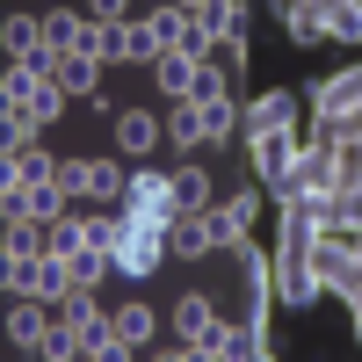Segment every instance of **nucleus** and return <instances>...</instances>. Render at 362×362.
<instances>
[{
    "instance_id": "ddd939ff",
    "label": "nucleus",
    "mask_w": 362,
    "mask_h": 362,
    "mask_svg": "<svg viewBox=\"0 0 362 362\" xmlns=\"http://www.w3.org/2000/svg\"><path fill=\"white\" fill-rule=\"evenodd\" d=\"M8 181H15V189H37V181H58V160L44 153V145H22V153H8Z\"/></svg>"
},
{
    "instance_id": "423d86ee",
    "label": "nucleus",
    "mask_w": 362,
    "mask_h": 362,
    "mask_svg": "<svg viewBox=\"0 0 362 362\" xmlns=\"http://www.w3.org/2000/svg\"><path fill=\"white\" fill-rule=\"evenodd\" d=\"M160 254H167V232H153V225H131V218H124V239L109 247V261L124 268L131 283H138V276H153V268H160Z\"/></svg>"
},
{
    "instance_id": "bb28decb",
    "label": "nucleus",
    "mask_w": 362,
    "mask_h": 362,
    "mask_svg": "<svg viewBox=\"0 0 362 362\" xmlns=\"http://www.w3.org/2000/svg\"><path fill=\"white\" fill-rule=\"evenodd\" d=\"M348 305H355V334H362V290H355V297H348Z\"/></svg>"
},
{
    "instance_id": "7ed1b4c3",
    "label": "nucleus",
    "mask_w": 362,
    "mask_h": 362,
    "mask_svg": "<svg viewBox=\"0 0 362 362\" xmlns=\"http://www.w3.org/2000/svg\"><path fill=\"white\" fill-rule=\"evenodd\" d=\"M0 109H8V116H37V124H51V116L66 109V87H58V80H37L29 66H8V80H0Z\"/></svg>"
},
{
    "instance_id": "9d476101",
    "label": "nucleus",
    "mask_w": 362,
    "mask_h": 362,
    "mask_svg": "<svg viewBox=\"0 0 362 362\" xmlns=\"http://www.w3.org/2000/svg\"><path fill=\"white\" fill-rule=\"evenodd\" d=\"M297 153H305V145H297V124H290V131H254V167H261L268 189L290 174V160H297Z\"/></svg>"
},
{
    "instance_id": "b1692460",
    "label": "nucleus",
    "mask_w": 362,
    "mask_h": 362,
    "mask_svg": "<svg viewBox=\"0 0 362 362\" xmlns=\"http://www.w3.org/2000/svg\"><path fill=\"white\" fill-rule=\"evenodd\" d=\"M189 102H196V109H210V102H225V73L210 66V58L196 66V80H189Z\"/></svg>"
},
{
    "instance_id": "a211bd4d",
    "label": "nucleus",
    "mask_w": 362,
    "mask_h": 362,
    "mask_svg": "<svg viewBox=\"0 0 362 362\" xmlns=\"http://www.w3.org/2000/svg\"><path fill=\"white\" fill-rule=\"evenodd\" d=\"M109 319H116V341H124V348H145V341H153V312H145L138 297H131V305H116Z\"/></svg>"
},
{
    "instance_id": "f3484780",
    "label": "nucleus",
    "mask_w": 362,
    "mask_h": 362,
    "mask_svg": "<svg viewBox=\"0 0 362 362\" xmlns=\"http://www.w3.org/2000/svg\"><path fill=\"white\" fill-rule=\"evenodd\" d=\"M283 29H290L297 44H312V37H326V8H319V0H290V8H283Z\"/></svg>"
},
{
    "instance_id": "6e6552de",
    "label": "nucleus",
    "mask_w": 362,
    "mask_h": 362,
    "mask_svg": "<svg viewBox=\"0 0 362 362\" xmlns=\"http://www.w3.org/2000/svg\"><path fill=\"white\" fill-rule=\"evenodd\" d=\"M174 334H181V355H210V341H218V312H210V297H181L174 305Z\"/></svg>"
},
{
    "instance_id": "0eeeda50",
    "label": "nucleus",
    "mask_w": 362,
    "mask_h": 362,
    "mask_svg": "<svg viewBox=\"0 0 362 362\" xmlns=\"http://www.w3.org/2000/svg\"><path fill=\"white\" fill-rule=\"evenodd\" d=\"M196 29L210 37V51H247V8H232V0H203Z\"/></svg>"
},
{
    "instance_id": "f257e3e1",
    "label": "nucleus",
    "mask_w": 362,
    "mask_h": 362,
    "mask_svg": "<svg viewBox=\"0 0 362 362\" xmlns=\"http://www.w3.org/2000/svg\"><path fill=\"white\" fill-rule=\"evenodd\" d=\"M131 225H153V232H174V218H181V203H174V174H153V167H138L131 174V196L116 203Z\"/></svg>"
},
{
    "instance_id": "393cba45",
    "label": "nucleus",
    "mask_w": 362,
    "mask_h": 362,
    "mask_svg": "<svg viewBox=\"0 0 362 362\" xmlns=\"http://www.w3.org/2000/svg\"><path fill=\"white\" fill-rule=\"evenodd\" d=\"M167 138L181 145V153H196V145H203V138H196V102H174V116H167Z\"/></svg>"
},
{
    "instance_id": "1a4fd4ad",
    "label": "nucleus",
    "mask_w": 362,
    "mask_h": 362,
    "mask_svg": "<svg viewBox=\"0 0 362 362\" xmlns=\"http://www.w3.org/2000/svg\"><path fill=\"white\" fill-rule=\"evenodd\" d=\"M44 334H51L44 297H15V305H8V348L15 355H44Z\"/></svg>"
},
{
    "instance_id": "dca6fc26",
    "label": "nucleus",
    "mask_w": 362,
    "mask_h": 362,
    "mask_svg": "<svg viewBox=\"0 0 362 362\" xmlns=\"http://www.w3.org/2000/svg\"><path fill=\"white\" fill-rule=\"evenodd\" d=\"M153 138H160V124L145 109H116V145L124 153H153Z\"/></svg>"
},
{
    "instance_id": "a878e982",
    "label": "nucleus",
    "mask_w": 362,
    "mask_h": 362,
    "mask_svg": "<svg viewBox=\"0 0 362 362\" xmlns=\"http://www.w3.org/2000/svg\"><path fill=\"white\" fill-rule=\"evenodd\" d=\"M225 210H232V225H239V232H254V210H261V203H254V196H239V203H225Z\"/></svg>"
},
{
    "instance_id": "f8f14e48",
    "label": "nucleus",
    "mask_w": 362,
    "mask_h": 362,
    "mask_svg": "<svg viewBox=\"0 0 362 362\" xmlns=\"http://www.w3.org/2000/svg\"><path fill=\"white\" fill-rule=\"evenodd\" d=\"M290 116H297V95L276 87V95H261V102L247 109V138H254V131H290Z\"/></svg>"
},
{
    "instance_id": "aec40b11",
    "label": "nucleus",
    "mask_w": 362,
    "mask_h": 362,
    "mask_svg": "<svg viewBox=\"0 0 362 362\" xmlns=\"http://www.w3.org/2000/svg\"><path fill=\"white\" fill-rule=\"evenodd\" d=\"M326 37L362 44V0H326Z\"/></svg>"
},
{
    "instance_id": "4be33fe9",
    "label": "nucleus",
    "mask_w": 362,
    "mask_h": 362,
    "mask_svg": "<svg viewBox=\"0 0 362 362\" xmlns=\"http://www.w3.org/2000/svg\"><path fill=\"white\" fill-rule=\"evenodd\" d=\"M95 58H102V66L131 58V22H95Z\"/></svg>"
},
{
    "instance_id": "39448f33",
    "label": "nucleus",
    "mask_w": 362,
    "mask_h": 362,
    "mask_svg": "<svg viewBox=\"0 0 362 362\" xmlns=\"http://www.w3.org/2000/svg\"><path fill=\"white\" fill-rule=\"evenodd\" d=\"M297 196H334V145H305L290 160V174L276 181V203H297Z\"/></svg>"
},
{
    "instance_id": "9b49d317",
    "label": "nucleus",
    "mask_w": 362,
    "mask_h": 362,
    "mask_svg": "<svg viewBox=\"0 0 362 362\" xmlns=\"http://www.w3.org/2000/svg\"><path fill=\"white\" fill-rule=\"evenodd\" d=\"M312 109H319V124H326V116H348V109H362V66H355V73H334V80H326L319 95H312Z\"/></svg>"
},
{
    "instance_id": "5701e85b",
    "label": "nucleus",
    "mask_w": 362,
    "mask_h": 362,
    "mask_svg": "<svg viewBox=\"0 0 362 362\" xmlns=\"http://www.w3.org/2000/svg\"><path fill=\"white\" fill-rule=\"evenodd\" d=\"M225 131H232V102H210V109H196V138H203L196 153H210V145H218Z\"/></svg>"
},
{
    "instance_id": "6ab92c4d",
    "label": "nucleus",
    "mask_w": 362,
    "mask_h": 362,
    "mask_svg": "<svg viewBox=\"0 0 362 362\" xmlns=\"http://www.w3.org/2000/svg\"><path fill=\"white\" fill-rule=\"evenodd\" d=\"M247 355H261L254 326H218V341H210V362H247Z\"/></svg>"
},
{
    "instance_id": "f03ea898",
    "label": "nucleus",
    "mask_w": 362,
    "mask_h": 362,
    "mask_svg": "<svg viewBox=\"0 0 362 362\" xmlns=\"http://www.w3.org/2000/svg\"><path fill=\"white\" fill-rule=\"evenodd\" d=\"M218 247H239L232 210H189V218H174V232H167V254H189V261L218 254Z\"/></svg>"
},
{
    "instance_id": "20e7f679",
    "label": "nucleus",
    "mask_w": 362,
    "mask_h": 362,
    "mask_svg": "<svg viewBox=\"0 0 362 362\" xmlns=\"http://www.w3.org/2000/svg\"><path fill=\"white\" fill-rule=\"evenodd\" d=\"M58 181H66V196H87V203H124L131 196L124 160H58Z\"/></svg>"
},
{
    "instance_id": "412c9836",
    "label": "nucleus",
    "mask_w": 362,
    "mask_h": 362,
    "mask_svg": "<svg viewBox=\"0 0 362 362\" xmlns=\"http://www.w3.org/2000/svg\"><path fill=\"white\" fill-rule=\"evenodd\" d=\"M174 203H181V218H189V210H203V203H210V174H203L196 160L181 167V174H174Z\"/></svg>"
},
{
    "instance_id": "4468645a",
    "label": "nucleus",
    "mask_w": 362,
    "mask_h": 362,
    "mask_svg": "<svg viewBox=\"0 0 362 362\" xmlns=\"http://www.w3.org/2000/svg\"><path fill=\"white\" fill-rule=\"evenodd\" d=\"M0 44H8V66H22V58H37V51H44V22H37V15H8Z\"/></svg>"
},
{
    "instance_id": "2eb2a0df",
    "label": "nucleus",
    "mask_w": 362,
    "mask_h": 362,
    "mask_svg": "<svg viewBox=\"0 0 362 362\" xmlns=\"http://www.w3.org/2000/svg\"><path fill=\"white\" fill-rule=\"evenodd\" d=\"M196 66H203V58H189V51H167V58H153V80L167 87L174 102H189V80H196Z\"/></svg>"
}]
</instances>
